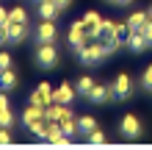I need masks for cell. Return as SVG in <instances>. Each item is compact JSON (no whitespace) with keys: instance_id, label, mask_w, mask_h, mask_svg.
<instances>
[{"instance_id":"5","label":"cell","mask_w":152,"mask_h":150,"mask_svg":"<svg viewBox=\"0 0 152 150\" xmlns=\"http://www.w3.org/2000/svg\"><path fill=\"white\" fill-rule=\"evenodd\" d=\"M66 42H69V47H72V53H77L80 47L88 42V33H86V25H83V20H77V22H72L69 25V33H66Z\"/></svg>"},{"instance_id":"24","label":"cell","mask_w":152,"mask_h":150,"mask_svg":"<svg viewBox=\"0 0 152 150\" xmlns=\"http://www.w3.org/2000/svg\"><path fill=\"white\" fill-rule=\"evenodd\" d=\"M86 142H88V145H105V142H108V136H105V134H102L100 128H94L91 134L86 136Z\"/></svg>"},{"instance_id":"11","label":"cell","mask_w":152,"mask_h":150,"mask_svg":"<svg viewBox=\"0 0 152 150\" xmlns=\"http://www.w3.org/2000/svg\"><path fill=\"white\" fill-rule=\"evenodd\" d=\"M6 31H8V39H11V45H22V42L31 36V28H28L25 22H8V25H6Z\"/></svg>"},{"instance_id":"15","label":"cell","mask_w":152,"mask_h":150,"mask_svg":"<svg viewBox=\"0 0 152 150\" xmlns=\"http://www.w3.org/2000/svg\"><path fill=\"white\" fill-rule=\"evenodd\" d=\"M61 14H64V11L58 8L56 0H42V3H39V20H58Z\"/></svg>"},{"instance_id":"28","label":"cell","mask_w":152,"mask_h":150,"mask_svg":"<svg viewBox=\"0 0 152 150\" xmlns=\"http://www.w3.org/2000/svg\"><path fill=\"white\" fill-rule=\"evenodd\" d=\"M14 136H11V128H0V145H11Z\"/></svg>"},{"instance_id":"10","label":"cell","mask_w":152,"mask_h":150,"mask_svg":"<svg viewBox=\"0 0 152 150\" xmlns=\"http://www.w3.org/2000/svg\"><path fill=\"white\" fill-rule=\"evenodd\" d=\"M28 103L42 106V109H44V106H50V103H53V89H50V83H47V81H42L36 89H33V95H31V100H28Z\"/></svg>"},{"instance_id":"27","label":"cell","mask_w":152,"mask_h":150,"mask_svg":"<svg viewBox=\"0 0 152 150\" xmlns=\"http://www.w3.org/2000/svg\"><path fill=\"white\" fill-rule=\"evenodd\" d=\"M102 36H116V22L113 20H102Z\"/></svg>"},{"instance_id":"21","label":"cell","mask_w":152,"mask_h":150,"mask_svg":"<svg viewBox=\"0 0 152 150\" xmlns=\"http://www.w3.org/2000/svg\"><path fill=\"white\" fill-rule=\"evenodd\" d=\"M8 22H25V25H28V11H25V6L8 8Z\"/></svg>"},{"instance_id":"4","label":"cell","mask_w":152,"mask_h":150,"mask_svg":"<svg viewBox=\"0 0 152 150\" xmlns=\"http://www.w3.org/2000/svg\"><path fill=\"white\" fill-rule=\"evenodd\" d=\"M133 78L127 75V72H119L113 78V100L116 103H124V100H130V95H133Z\"/></svg>"},{"instance_id":"37","label":"cell","mask_w":152,"mask_h":150,"mask_svg":"<svg viewBox=\"0 0 152 150\" xmlns=\"http://www.w3.org/2000/svg\"><path fill=\"white\" fill-rule=\"evenodd\" d=\"M33 3H36V6H39V3H42V0H33Z\"/></svg>"},{"instance_id":"36","label":"cell","mask_w":152,"mask_h":150,"mask_svg":"<svg viewBox=\"0 0 152 150\" xmlns=\"http://www.w3.org/2000/svg\"><path fill=\"white\" fill-rule=\"evenodd\" d=\"M147 14H149V17H152V3H149V8H147Z\"/></svg>"},{"instance_id":"26","label":"cell","mask_w":152,"mask_h":150,"mask_svg":"<svg viewBox=\"0 0 152 150\" xmlns=\"http://www.w3.org/2000/svg\"><path fill=\"white\" fill-rule=\"evenodd\" d=\"M127 36H130V28H127V22H116V39H119L122 45H127Z\"/></svg>"},{"instance_id":"14","label":"cell","mask_w":152,"mask_h":150,"mask_svg":"<svg viewBox=\"0 0 152 150\" xmlns=\"http://www.w3.org/2000/svg\"><path fill=\"white\" fill-rule=\"evenodd\" d=\"M17 86H20V75L14 72V67L0 69V89H3V92H14Z\"/></svg>"},{"instance_id":"18","label":"cell","mask_w":152,"mask_h":150,"mask_svg":"<svg viewBox=\"0 0 152 150\" xmlns=\"http://www.w3.org/2000/svg\"><path fill=\"white\" fill-rule=\"evenodd\" d=\"M61 131H64L69 139H77V136H80V128H77V117H75V114L61 120Z\"/></svg>"},{"instance_id":"34","label":"cell","mask_w":152,"mask_h":150,"mask_svg":"<svg viewBox=\"0 0 152 150\" xmlns=\"http://www.w3.org/2000/svg\"><path fill=\"white\" fill-rule=\"evenodd\" d=\"M56 3H58V8H61V11H66V8L72 6V0H56Z\"/></svg>"},{"instance_id":"12","label":"cell","mask_w":152,"mask_h":150,"mask_svg":"<svg viewBox=\"0 0 152 150\" xmlns=\"http://www.w3.org/2000/svg\"><path fill=\"white\" fill-rule=\"evenodd\" d=\"M75 98H77V89H75L69 81H61V86L53 92V100H56V103H64V106H69Z\"/></svg>"},{"instance_id":"38","label":"cell","mask_w":152,"mask_h":150,"mask_svg":"<svg viewBox=\"0 0 152 150\" xmlns=\"http://www.w3.org/2000/svg\"><path fill=\"white\" fill-rule=\"evenodd\" d=\"M108 3H113V0H108Z\"/></svg>"},{"instance_id":"32","label":"cell","mask_w":152,"mask_h":150,"mask_svg":"<svg viewBox=\"0 0 152 150\" xmlns=\"http://www.w3.org/2000/svg\"><path fill=\"white\" fill-rule=\"evenodd\" d=\"M0 25H3V28L8 25V8H3V6H0Z\"/></svg>"},{"instance_id":"13","label":"cell","mask_w":152,"mask_h":150,"mask_svg":"<svg viewBox=\"0 0 152 150\" xmlns=\"http://www.w3.org/2000/svg\"><path fill=\"white\" fill-rule=\"evenodd\" d=\"M39 120H44V109H42V106H33V103H28V109L20 114V122L25 128L33 125V122H39Z\"/></svg>"},{"instance_id":"20","label":"cell","mask_w":152,"mask_h":150,"mask_svg":"<svg viewBox=\"0 0 152 150\" xmlns=\"http://www.w3.org/2000/svg\"><path fill=\"white\" fill-rule=\"evenodd\" d=\"M147 20H149V14H147V11H133V14L127 17V28H130V31H141Z\"/></svg>"},{"instance_id":"30","label":"cell","mask_w":152,"mask_h":150,"mask_svg":"<svg viewBox=\"0 0 152 150\" xmlns=\"http://www.w3.org/2000/svg\"><path fill=\"white\" fill-rule=\"evenodd\" d=\"M141 33H144V36H147V42H149V47H152V17H149L147 22H144V28H141Z\"/></svg>"},{"instance_id":"6","label":"cell","mask_w":152,"mask_h":150,"mask_svg":"<svg viewBox=\"0 0 152 150\" xmlns=\"http://www.w3.org/2000/svg\"><path fill=\"white\" fill-rule=\"evenodd\" d=\"M58 39V28L56 20H39L36 25V45H50V42Z\"/></svg>"},{"instance_id":"16","label":"cell","mask_w":152,"mask_h":150,"mask_svg":"<svg viewBox=\"0 0 152 150\" xmlns=\"http://www.w3.org/2000/svg\"><path fill=\"white\" fill-rule=\"evenodd\" d=\"M127 50H133V53H144L147 47H149V42H147V36L141 31H130V36H127V45H124Z\"/></svg>"},{"instance_id":"8","label":"cell","mask_w":152,"mask_h":150,"mask_svg":"<svg viewBox=\"0 0 152 150\" xmlns=\"http://www.w3.org/2000/svg\"><path fill=\"white\" fill-rule=\"evenodd\" d=\"M80 20H83V25H86L88 39H102V17L97 11H86Z\"/></svg>"},{"instance_id":"25","label":"cell","mask_w":152,"mask_h":150,"mask_svg":"<svg viewBox=\"0 0 152 150\" xmlns=\"http://www.w3.org/2000/svg\"><path fill=\"white\" fill-rule=\"evenodd\" d=\"M141 89H144V92H152V64L141 72Z\"/></svg>"},{"instance_id":"1","label":"cell","mask_w":152,"mask_h":150,"mask_svg":"<svg viewBox=\"0 0 152 150\" xmlns=\"http://www.w3.org/2000/svg\"><path fill=\"white\" fill-rule=\"evenodd\" d=\"M77 61L83 67H100L105 58H108V50H105V45H102V39H88L83 47H80L77 53Z\"/></svg>"},{"instance_id":"7","label":"cell","mask_w":152,"mask_h":150,"mask_svg":"<svg viewBox=\"0 0 152 150\" xmlns=\"http://www.w3.org/2000/svg\"><path fill=\"white\" fill-rule=\"evenodd\" d=\"M88 103H94V106H105V103H111L113 100V83H94V89L88 92Z\"/></svg>"},{"instance_id":"35","label":"cell","mask_w":152,"mask_h":150,"mask_svg":"<svg viewBox=\"0 0 152 150\" xmlns=\"http://www.w3.org/2000/svg\"><path fill=\"white\" fill-rule=\"evenodd\" d=\"M130 3H133V0H113V6H122V8H127Z\"/></svg>"},{"instance_id":"17","label":"cell","mask_w":152,"mask_h":150,"mask_svg":"<svg viewBox=\"0 0 152 150\" xmlns=\"http://www.w3.org/2000/svg\"><path fill=\"white\" fill-rule=\"evenodd\" d=\"M100 125V122H97V117H91V114H83V117H77V128H80V136H88L91 134V131Z\"/></svg>"},{"instance_id":"19","label":"cell","mask_w":152,"mask_h":150,"mask_svg":"<svg viewBox=\"0 0 152 150\" xmlns=\"http://www.w3.org/2000/svg\"><path fill=\"white\" fill-rule=\"evenodd\" d=\"M94 78L91 75H80L77 78V83H75V89H77V98H88V92H91L94 89Z\"/></svg>"},{"instance_id":"23","label":"cell","mask_w":152,"mask_h":150,"mask_svg":"<svg viewBox=\"0 0 152 150\" xmlns=\"http://www.w3.org/2000/svg\"><path fill=\"white\" fill-rule=\"evenodd\" d=\"M28 131H31L36 139H42V142H44V136H47V120H39V122H33V125H28Z\"/></svg>"},{"instance_id":"31","label":"cell","mask_w":152,"mask_h":150,"mask_svg":"<svg viewBox=\"0 0 152 150\" xmlns=\"http://www.w3.org/2000/svg\"><path fill=\"white\" fill-rule=\"evenodd\" d=\"M8 42H11V39H8V31L3 28V25H0V47H6Z\"/></svg>"},{"instance_id":"3","label":"cell","mask_w":152,"mask_h":150,"mask_svg":"<svg viewBox=\"0 0 152 150\" xmlns=\"http://www.w3.org/2000/svg\"><path fill=\"white\" fill-rule=\"evenodd\" d=\"M119 134L122 139H141V134H144V125H141V120L136 117V114H124V117L119 120Z\"/></svg>"},{"instance_id":"9","label":"cell","mask_w":152,"mask_h":150,"mask_svg":"<svg viewBox=\"0 0 152 150\" xmlns=\"http://www.w3.org/2000/svg\"><path fill=\"white\" fill-rule=\"evenodd\" d=\"M44 142H50V145H69L72 139H69L64 131H61V122H53V120H47V136H44Z\"/></svg>"},{"instance_id":"33","label":"cell","mask_w":152,"mask_h":150,"mask_svg":"<svg viewBox=\"0 0 152 150\" xmlns=\"http://www.w3.org/2000/svg\"><path fill=\"white\" fill-rule=\"evenodd\" d=\"M0 109H8V92L0 89Z\"/></svg>"},{"instance_id":"29","label":"cell","mask_w":152,"mask_h":150,"mask_svg":"<svg viewBox=\"0 0 152 150\" xmlns=\"http://www.w3.org/2000/svg\"><path fill=\"white\" fill-rule=\"evenodd\" d=\"M8 67H11V53L0 50V69H8Z\"/></svg>"},{"instance_id":"2","label":"cell","mask_w":152,"mask_h":150,"mask_svg":"<svg viewBox=\"0 0 152 150\" xmlns=\"http://www.w3.org/2000/svg\"><path fill=\"white\" fill-rule=\"evenodd\" d=\"M36 67L39 69H56L58 67V47H56V42H50V45H36Z\"/></svg>"},{"instance_id":"22","label":"cell","mask_w":152,"mask_h":150,"mask_svg":"<svg viewBox=\"0 0 152 150\" xmlns=\"http://www.w3.org/2000/svg\"><path fill=\"white\" fill-rule=\"evenodd\" d=\"M17 114L11 111V109H0V128H14L17 125Z\"/></svg>"}]
</instances>
